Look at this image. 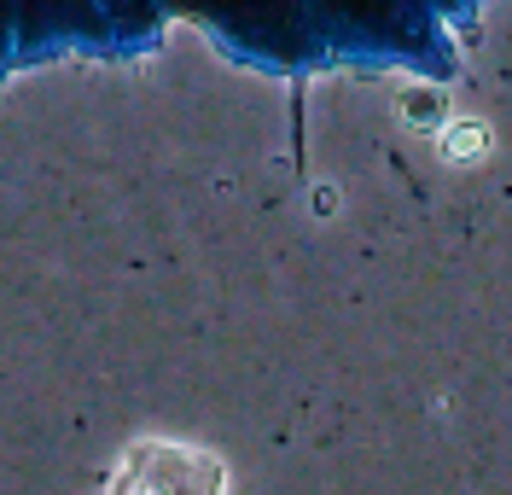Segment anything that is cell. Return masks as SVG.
Listing matches in <instances>:
<instances>
[{"mask_svg": "<svg viewBox=\"0 0 512 495\" xmlns=\"http://www.w3.org/2000/svg\"><path fill=\"white\" fill-rule=\"evenodd\" d=\"M111 495H222V466L187 443H140L123 455Z\"/></svg>", "mask_w": 512, "mask_h": 495, "instance_id": "1", "label": "cell"}]
</instances>
